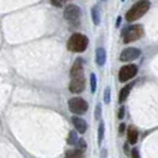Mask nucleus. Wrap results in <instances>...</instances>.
I'll list each match as a JSON object with an SVG mask.
<instances>
[{
    "label": "nucleus",
    "instance_id": "nucleus-5",
    "mask_svg": "<svg viewBox=\"0 0 158 158\" xmlns=\"http://www.w3.org/2000/svg\"><path fill=\"white\" fill-rule=\"evenodd\" d=\"M138 69H137V65L135 64H127V65H123L120 72H118V79L120 81L125 83V81H128L130 79H132L133 77H136Z\"/></svg>",
    "mask_w": 158,
    "mask_h": 158
},
{
    "label": "nucleus",
    "instance_id": "nucleus-1",
    "mask_svg": "<svg viewBox=\"0 0 158 158\" xmlns=\"http://www.w3.org/2000/svg\"><path fill=\"white\" fill-rule=\"evenodd\" d=\"M151 7V2L148 0H141L138 2H136L135 5H132V7L126 12V20L128 22L136 21L139 17H142Z\"/></svg>",
    "mask_w": 158,
    "mask_h": 158
},
{
    "label": "nucleus",
    "instance_id": "nucleus-25",
    "mask_svg": "<svg viewBox=\"0 0 158 158\" xmlns=\"http://www.w3.org/2000/svg\"><path fill=\"white\" fill-rule=\"evenodd\" d=\"M125 123H121L120 125V128H118V131H120V133H123V131H125Z\"/></svg>",
    "mask_w": 158,
    "mask_h": 158
},
{
    "label": "nucleus",
    "instance_id": "nucleus-18",
    "mask_svg": "<svg viewBox=\"0 0 158 158\" xmlns=\"http://www.w3.org/2000/svg\"><path fill=\"white\" fill-rule=\"evenodd\" d=\"M104 122H100L99 125V130H98V143L101 144L102 142V138H104Z\"/></svg>",
    "mask_w": 158,
    "mask_h": 158
},
{
    "label": "nucleus",
    "instance_id": "nucleus-10",
    "mask_svg": "<svg viewBox=\"0 0 158 158\" xmlns=\"http://www.w3.org/2000/svg\"><path fill=\"white\" fill-rule=\"evenodd\" d=\"M72 122H73L74 128H75L79 133H84V132L86 131V128H88V125H86L85 120H84V118H80L79 116H73V117H72Z\"/></svg>",
    "mask_w": 158,
    "mask_h": 158
},
{
    "label": "nucleus",
    "instance_id": "nucleus-9",
    "mask_svg": "<svg viewBox=\"0 0 158 158\" xmlns=\"http://www.w3.org/2000/svg\"><path fill=\"white\" fill-rule=\"evenodd\" d=\"M83 73H84V63H83V59H81V58H77L75 62H74L73 65H72L70 77H72V78L83 77Z\"/></svg>",
    "mask_w": 158,
    "mask_h": 158
},
{
    "label": "nucleus",
    "instance_id": "nucleus-15",
    "mask_svg": "<svg viewBox=\"0 0 158 158\" xmlns=\"http://www.w3.org/2000/svg\"><path fill=\"white\" fill-rule=\"evenodd\" d=\"M78 138H79V137H78L77 132H75V131H70V132H69V135H68L67 143H68V144H70V146H75V143H77Z\"/></svg>",
    "mask_w": 158,
    "mask_h": 158
},
{
    "label": "nucleus",
    "instance_id": "nucleus-19",
    "mask_svg": "<svg viewBox=\"0 0 158 158\" xmlns=\"http://www.w3.org/2000/svg\"><path fill=\"white\" fill-rule=\"evenodd\" d=\"M90 89H91V93H95L96 90V77L94 73L90 74Z\"/></svg>",
    "mask_w": 158,
    "mask_h": 158
},
{
    "label": "nucleus",
    "instance_id": "nucleus-8",
    "mask_svg": "<svg viewBox=\"0 0 158 158\" xmlns=\"http://www.w3.org/2000/svg\"><path fill=\"white\" fill-rule=\"evenodd\" d=\"M85 89V78L84 77H78V78H72L69 83V90L73 94H80Z\"/></svg>",
    "mask_w": 158,
    "mask_h": 158
},
{
    "label": "nucleus",
    "instance_id": "nucleus-23",
    "mask_svg": "<svg viewBox=\"0 0 158 158\" xmlns=\"http://www.w3.org/2000/svg\"><path fill=\"white\" fill-rule=\"evenodd\" d=\"M132 158H139V153H138V149L137 148H133L132 149Z\"/></svg>",
    "mask_w": 158,
    "mask_h": 158
},
{
    "label": "nucleus",
    "instance_id": "nucleus-27",
    "mask_svg": "<svg viewBox=\"0 0 158 158\" xmlns=\"http://www.w3.org/2000/svg\"><path fill=\"white\" fill-rule=\"evenodd\" d=\"M121 23V17H117V21H116V27H118Z\"/></svg>",
    "mask_w": 158,
    "mask_h": 158
},
{
    "label": "nucleus",
    "instance_id": "nucleus-4",
    "mask_svg": "<svg viewBox=\"0 0 158 158\" xmlns=\"http://www.w3.org/2000/svg\"><path fill=\"white\" fill-rule=\"evenodd\" d=\"M68 109L70 112L75 114V115H83L88 110V102L78 96H74L72 99H69L68 101Z\"/></svg>",
    "mask_w": 158,
    "mask_h": 158
},
{
    "label": "nucleus",
    "instance_id": "nucleus-17",
    "mask_svg": "<svg viewBox=\"0 0 158 158\" xmlns=\"http://www.w3.org/2000/svg\"><path fill=\"white\" fill-rule=\"evenodd\" d=\"M75 148H77L78 151H80V152H84V151L86 149V143H85V141H84L83 138H78V141H77V143H75Z\"/></svg>",
    "mask_w": 158,
    "mask_h": 158
},
{
    "label": "nucleus",
    "instance_id": "nucleus-11",
    "mask_svg": "<svg viewBox=\"0 0 158 158\" xmlns=\"http://www.w3.org/2000/svg\"><path fill=\"white\" fill-rule=\"evenodd\" d=\"M133 85H135V83H130L128 85H125V86L121 89V91H120V96H118V101H120V102H123V101L128 98L130 91H131V89H132Z\"/></svg>",
    "mask_w": 158,
    "mask_h": 158
},
{
    "label": "nucleus",
    "instance_id": "nucleus-16",
    "mask_svg": "<svg viewBox=\"0 0 158 158\" xmlns=\"http://www.w3.org/2000/svg\"><path fill=\"white\" fill-rule=\"evenodd\" d=\"M91 17H93V22L94 25H99L100 22V17H99V10H98V6H94L91 9Z\"/></svg>",
    "mask_w": 158,
    "mask_h": 158
},
{
    "label": "nucleus",
    "instance_id": "nucleus-13",
    "mask_svg": "<svg viewBox=\"0 0 158 158\" xmlns=\"http://www.w3.org/2000/svg\"><path fill=\"white\" fill-rule=\"evenodd\" d=\"M127 138H128V143H131V144H135L137 142L138 132H137V130L133 126H130L127 128Z\"/></svg>",
    "mask_w": 158,
    "mask_h": 158
},
{
    "label": "nucleus",
    "instance_id": "nucleus-24",
    "mask_svg": "<svg viewBox=\"0 0 158 158\" xmlns=\"http://www.w3.org/2000/svg\"><path fill=\"white\" fill-rule=\"evenodd\" d=\"M123 112H125V107L121 106L120 107V111H118V118H122L123 117Z\"/></svg>",
    "mask_w": 158,
    "mask_h": 158
},
{
    "label": "nucleus",
    "instance_id": "nucleus-21",
    "mask_svg": "<svg viewBox=\"0 0 158 158\" xmlns=\"http://www.w3.org/2000/svg\"><path fill=\"white\" fill-rule=\"evenodd\" d=\"M104 101L105 104H109L110 102V88H105V93H104Z\"/></svg>",
    "mask_w": 158,
    "mask_h": 158
},
{
    "label": "nucleus",
    "instance_id": "nucleus-26",
    "mask_svg": "<svg viewBox=\"0 0 158 158\" xmlns=\"http://www.w3.org/2000/svg\"><path fill=\"white\" fill-rule=\"evenodd\" d=\"M123 147H125V153H126V154H128V142H127V143H125V146H123Z\"/></svg>",
    "mask_w": 158,
    "mask_h": 158
},
{
    "label": "nucleus",
    "instance_id": "nucleus-3",
    "mask_svg": "<svg viewBox=\"0 0 158 158\" xmlns=\"http://www.w3.org/2000/svg\"><path fill=\"white\" fill-rule=\"evenodd\" d=\"M143 35V27L141 25H131L126 27L122 32V38L125 43H130L133 41H137Z\"/></svg>",
    "mask_w": 158,
    "mask_h": 158
},
{
    "label": "nucleus",
    "instance_id": "nucleus-12",
    "mask_svg": "<svg viewBox=\"0 0 158 158\" xmlns=\"http://www.w3.org/2000/svg\"><path fill=\"white\" fill-rule=\"evenodd\" d=\"M105 60H106V53H105V49L102 47H99L96 48V64L102 67L105 64Z\"/></svg>",
    "mask_w": 158,
    "mask_h": 158
},
{
    "label": "nucleus",
    "instance_id": "nucleus-7",
    "mask_svg": "<svg viewBox=\"0 0 158 158\" xmlns=\"http://www.w3.org/2000/svg\"><path fill=\"white\" fill-rule=\"evenodd\" d=\"M141 56V49L136 48V47H128L125 48L121 54H120V60L121 62H130L133 59H137Z\"/></svg>",
    "mask_w": 158,
    "mask_h": 158
},
{
    "label": "nucleus",
    "instance_id": "nucleus-20",
    "mask_svg": "<svg viewBox=\"0 0 158 158\" xmlns=\"http://www.w3.org/2000/svg\"><path fill=\"white\" fill-rule=\"evenodd\" d=\"M51 1V4L53 5V6H56V7H60V6H63L68 0H49Z\"/></svg>",
    "mask_w": 158,
    "mask_h": 158
},
{
    "label": "nucleus",
    "instance_id": "nucleus-6",
    "mask_svg": "<svg viewBox=\"0 0 158 158\" xmlns=\"http://www.w3.org/2000/svg\"><path fill=\"white\" fill-rule=\"evenodd\" d=\"M81 15V11H80V7L74 5V4H69L65 6L64 9V12H63V16L67 21L69 22H75Z\"/></svg>",
    "mask_w": 158,
    "mask_h": 158
},
{
    "label": "nucleus",
    "instance_id": "nucleus-28",
    "mask_svg": "<svg viewBox=\"0 0 158 158\" xmlns=\"http://www.w3.org/2000/svg\"><path fill=\"white\" fill-rule=\"evenodd\" d=\"M122 1H125V0H122Z\"/></svg>",
    "mask_w": 158,
    "mask_h": 158
},
{
    "label": "nucleus",
    "instance_id": "nucleus-2",
    "mask_svg": "<svg viewBox=\"0 0 158 158\" xmlns=\"http://www.w3.org/2000/svg\"><path fill=\"white\" fill-rule=\"evenodd\" d=\"M88 43H89V40L85 35L83 33H73L68 42H67V47L69 51L72 52H77V53H81L86 49L88 47Z\"/></svg>",
    "mask_w": 158,
    "mask_h": 158
},
{
    "label": "nucleus",
    "instance_id": "nucleus-14",
    "mask_svg": "<svg viewBox=\"0 0 158 158\" xmlns=\"http://www.w3.org/2000/svg\"><path fill=\"white\" fill-rule=\"evenodd\" d=\"M64 158H84V156H83V152H80L78 149H69V151H67Z\"/></svg>",
    "mask_w": 158,
    "mask_h": 158
},
{
    "label": "nucleus",
    "instance_id": "nucleus-22",
    "mask_svg": "<svg viewBox=\"0 0 158 158\" xmlns=\"http://www.w3.org/2000/svg\"><path fill=\"white\" fill-rule=\"evenodd\" d=\"M100 109H101V106H100V104H98L96 105V110H95V118H99V116H100Z\"/></svg>",
    "mask_w": 158,
    "mask_h": 158
}]
</instances>
